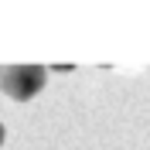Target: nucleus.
<instances>
[{
    "mask_svg": "<svg viewBox=\"0 0 150 150\" xmlns=\"http://www.w3.org/2000/svg\"><path fill=\"white\" fill-rule=\"evenodd\" d=\"M0 147H4V123H0Z\"/></svg>",
    "mask_w": 150,
    "mask_h": 150,
    "instance_id": "obj_3",
    "label": "nucleus"
},
{
    "mask_svg": "<svg viewBox=\"0 0 150 150\" xmlns=\"http://www.w3.org/2000/svg\"><path fill=\"white\" fill-rule=\"evenodd\" d=\"M0 75H4V68H0Z\"/></svg>",
    "mask_w": 150,
    "mask_h": 150,
    "instance_id": "obj_4",
    "label": "nucleus"
},
{
    "mask_svg": "<svg viewBox=\"0 0 150 150\" xmlns=\"http://www.w3.org/2000/svg\"><path fill=\"white\" fill-rule=\"evenodd\" d=\"M51 68H55V72H72L75 65H68V62H58V65H51Z\"/></svg>",
    "mask_w": 150,
    "mask_h": 150,
    "instance_id": "obj_2",
    "label": "nucleus"
},
{
    "mask_svg": "<svg viewBox=\"0 0 150 150\" xmlns=\"http://www.w3.org/2000/svg\"><path fill=\"white\" fill-rule=\"evenodd\" d=\"M48 79V68L45 65H7L4 75H0V89L17 99V103H28L41 92V85Z\"/></svg>",
    "mask_w": 150,
    "mask_h": 150,
    "instance_id": "obj_1",
    "label": "nucleus"
}]
</instances>
